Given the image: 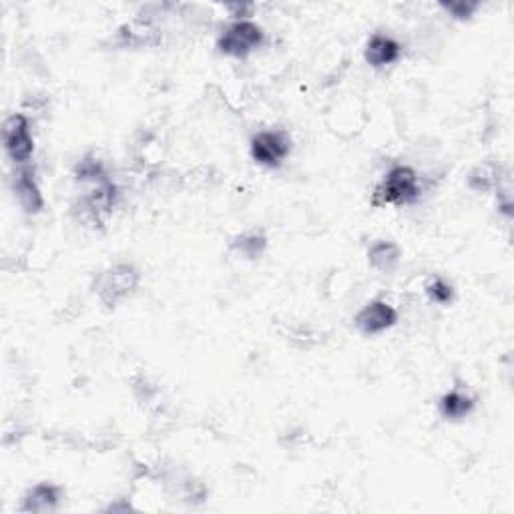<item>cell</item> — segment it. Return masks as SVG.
<instances>
[{
	"label": "cell",
	"instance_id": "obj_1",
	"mask_svg": "<svg viewBox=\"0 0 514 514\" xmlns=\"http://www.w3.org/2000/svg\"><path fill=\"white\" fill-rule=\"evenodd\" d=\"M422 195L418 173L408 165H394L372 191V207H402L418 201Z\"/></svg>",
	"mask_w": 514,
	"mask_h": 514
},
{
	"label": "cell",
	"instance_id": "obj_2",
	"mask_svg": "<svg viewBox=\"0 0 514 514\" xmlns=\"http://www.w3.org/2000/svg\"><path fill=\"white\" fill-rule=\"evenodd\" d=\"M141 271L133 263H117L113 268L99 273L95 280V293L103 301V306L115 308L125 301L128 296H133L139 288Z\"/></svg>",
	"mask_w": 514,
	"mask_h": 514
},
{
	"label": "cell",
	"instance_id": "obj_3",
	"mask_svg": "<svg viewBox=\"0 0 514 514\" xmlns=\"http://www.w3.org/2000/svg\"><path fill=\"white\" fill-rule=\"evenodd\" d=\"M265 43V33L253 21H235L219 34L217 51L225 57L247 59L252 52L262 49Z\"/></svg>",
	"mask_w": 514,
	"mask_h": 514
},
{
	"label": "cell",
	"instance_id": "obj_4",
	"mask_svg": "<svg viewBox=\"0 0 514 514\" xmlns=\"http://www.w3.org/2000/svg\"><path fill=\"white\" fill-rule=\"evenodd\" d=\"M90 186L93 187H90L79 201L81 219L90 227H103L107 217L113 214V207L119 197V189L109 177L100 179L97 183H90Z\"/></svg>",
	"mask_w": 514,
	"mask_h": 514
},
{
	"label": "cell",
	"instance_id": "obj_5",
	"mask_svg": "<svg viewBox=\"0 0 514 514\" xmlns=\"http://www.w3.org/2000/svg\"><path fill=\"white\" fill-rule=\"evenodd\" d=\"M291 145V137L286 128H270L252 137L250 153L252 159L262 167L278 169L290 157Z\"/></svg>",
	"mask_w": 514,
	"mask_h": 514
},
{
	"label": "cell",
	"instance_id": "obj_6",
	"mask_svg": "<svg viewBox=\"0 0 514 514\" xmlns=\"http://www.w3.org/2000/svg\"><path fill=\"white\" fill-rule=\"evenodd\" d=\"M5 151L13 163L29 165L34 153V139L31 135V123L23 113H14L3 125Z\"/></svg>",
	"mask_w": 514,
	"mask_h": 514
},
{
	"label": "cell",
	"instance_id": "obj_7",
	"mask_svg": "<svg viewBox=\"0 0 514 514\" xmlns=\"http://www.w3.org/2000/svg\"><path fill=\"white\" fill-rule=\"evenodd\" d=\"M354 324L364 336H378L398 324V311L388 301L372 300L357 311Z\"/></svg>",
	"mask_w": 514,
	"mask_h": 514
},
{
	"label": "cell",
	"instance_id": "obj_8",
	"mask_svg": "<svg viewBox=\"0 0 514 514\" xmlns=\"http://www.w3.org/2000/svg\"><path fill=\"white\" fill-rule=\"evenodd\" d=\"M13 191L18 205H21L24 214L29 215L41 214L44 207V197L39 187V181H36V173L33 167H29V165H23V167L14 173Z\"/></svg>",
	"mask_w": 514,
	"mask_h": 514
},
{
	"label": "cell",
	"instance_id": "obj_9",
	"mask_svg": "<svg viewBox=\"0 0 514 514\" xmlns=\"http://www.w3.org/2000/svg\"><path fill=\"white\" fill-rule=\"evenodd\" d=\"M402 57V44L390 34H372L364 49V59L374 69H384Z\"/></svg>",
	"mask_w": 514,
	"mask_h": 514
},
{
	"label": "cell",
	"instance_id": "obj_10",
	"mask_svg": "<svg viewBox=\"0 0 514 514\" xmlns=\"http://www.w3.org/2000/svg\"><path fill=\"white\" fill-rule=\"evenodd\" d=\"M62 500V489L52 482H39L26 490L21 504V512H52Z\"/></svg>",
	"mask_w": 514,
	"mask_h": 514
},
{
	"label": "cell",
	"instance_id": "obj_11",
	"mask_svg": "<svg viewBox=\"0 0 514 514\" xmlns=\"http://www.w3.org/2000/svg\"><path fill=\"white\" fill-rule=\"evenodd\" d=\"M163 39V33L153 26L151 23L137 18V21L128 23L119 29V43L121 47L128 49H143V47H157Z\"/></svg>",
	"mask_w": 514,
	"mask_h": 514
},
{
	"label": "cell",
	"instance_id": "obj_12",
	"mask_svg": "<svg viewBox=\"0 0 514 514\" xmlns=\"http://www.w3.org/2000/svg\"><path fill=\"white\" fill-rule=\"evenodd\" d=\"M474 408H476V398L468 390L461 388V386H456V388L446 392L438 402L440 416L450 422H461L468 418L474 412Z\"/></svg>",
	"mask_w": 514,
	"mask_h": 514
},
{
	"label": "cell",
	"instance_id": "obj_13",
	"mask_svg": "<svg viewBox=\"0 0 514 514\" xmlns=\"http://www.w3.org/2000/svg\"><path fill=\"white\" fill-rule=\"evenodd\" d=\"M402 250L396 242L378 240L370 245L368 263L370 268L380 273H392L400 265Z\"/></svg>",
	"mask_w": 514,
	"mask_h": 514
},
{
	"label": "cell",
	"instance_id": "obj_14",
	"mask_svg": "<svg viewBox=\"0 0 514 514\" xmlns=\"http://www.w3.org/2000/svg\"><path fill=\"white\" fill-rule=\"evenodd\" d=\"M268 235H265L262 229H250V232H243L240 235L233 237L229 250L235 252L237 255H242L243 260H260V257L268 250Z\"/></svg>",
	"mask_w": 514,
	"mask_h": 514
},
{
	"label": "cell",
	"instance_id": "obj_15",
	"mask_svg": "<svg viewBox=\"0 0 514 514\" xmlns=\"http://www.w3.org/2000/svg\"><path fill=\"white\" fill-rule=\"evenodd\" d=\"M468 187H471L474 193H490L492 189H499V173L492 165H479L471 171L468 176Z\"/></svg>",
	"mask_w": 514,
	"mask_h": 514
},
{
	"label": "cell",
	"instance_id": "obj_16",
	"mask_svg": "<svg viewBox=\"0 0 514 514\" xmlns=\"http://www.w3.org/2000/svg\"><path fill=\"white\" fill-rule=\"evenodd\" d=\"M424 291H426V298L436 306H450L456 296L452 283L446 281L444 278H440V275H436V278H430L426 281Z\"/></svg>",
	"mask_w": 514,
	"mask_h": 514
},
{
	"label": "cell",
	"instance_id": "obj_17",
	"mask_svg": "<svg viewBox=\"0 0 514 514\" xmlns=\"http://www.w3.org/2000/svg\"><path fill=\"white\" fill-rule=\"evenodd\" d=\"M107 177V171L103 167V163H100L93 155H87L85 159L77 163L75 167V179L81 183H97L100 179Z\"/></svg>",
	"mask_w": 514,
	"mask_h": 514
},
{
	"label": "cell",
	"instance_id": "obj_18",
	"mask_svg": "<svg viewBox=\"0 0 514 514\" xmlns=\"http://www.w3.org/2000/svg\"><path fill=\"white\" fill-rule=\"evenodd\" d=\"M440 6H443V11H446L454 21H471L481 5L471 3V0H452V3H440Z\"/></svg>",
	"mask_w": 514,
	"mask_h": 514
},
{
	"label": "cell",
	"instance_id": "obj_19",
	"mask_svg": "<svg viewBox=\"0 0 514 514\" xmlns=\"http://www.w3.org/2000/svg\"><path fill=\"white\" fill-rule=\"evenodd\" d=\"M227 11L233 13L235 21H250L253 6L252 5H227Z\"/></svg>",
	"mask_w": 514,
	"mask_h": 514
}]
</instances>
